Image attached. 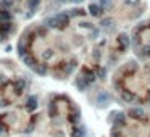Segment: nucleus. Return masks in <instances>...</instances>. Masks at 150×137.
Masks as SVG:
<instances>
[{
  "mask_svg": "<svg viewBox=\"0 0 150 137\" xmlns=\"http://www.w3.org/2000/svg\"><path fill=\"white\" fill-rule=\"evenodd\" d=\"M50 123L60 137H82L79 116L74 106L65 99H57L50 105Z\"/></svg>",
  "mask_w": 150,
  "mask_h": 137,
  "instance_id": "f257e3e1",
  "label": "nucleus"
},
{
  "mask_svg": "<svg viewBox=\"0 0 150 137\" xmlns=\"http://www.w3.org/2000/svg\"><path fill=\"white\" fill-rule=\"evenodd\" d=\"M112 137H150V116L140 111L123 113L113 123Z\"/></svg>",
  "mask_w": 150,
  "mask_h": 137,
  "instance_id": "f03ea898",
  "label": "nucleus"
},
{
  "mask_svg": "<svg viewBox=\"0 0 150 137\" xmlns=\"http://www.w3.org/2000/svg\"><path fill=\"white\" fill-rule=\"evenodd\" d=\"M32 123H34L32 116L24 115V113H5V115H0V136L7 137L18 132H28V131H31Z\"/></svg>",
  "mask_w": 150,
  "mask_h": 137,
  "instance_id": "7ed1b4c3",
  "label": "nucleus"
},
{
  "mask_svg": "<svg viewBox=\"0 0 150 137\" xmlns=\"http://www.w3.org/2000/svg\"><path fill=\"white\" fill-rule=\"evenodd\" d=\"M89 10H91V13L92 15H95V16H97V15H100V8L97 7V5H91V7H89Z\"/></svg>",
  "mask_w": 150,
  "mask_h": 137,
  "instance_id": "20e7f679",
  "label": "nucleus"
}]
</instances>
